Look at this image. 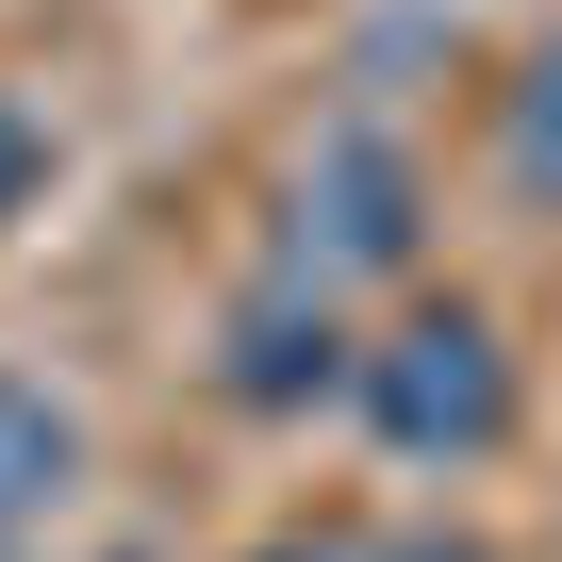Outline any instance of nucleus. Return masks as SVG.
Wrapping results in <instances>:
<instances>
[{
    "label": "nucleus",
    "mask_w": 562,
    "mask_h": 562,
    "mask_svg": "<svg viewBox=\"0 0 562 562\" xmlns=\"http://www.w3.org/2000/svg\"><path fill=\"white\" fill-rule=\"evenodd\" d=\"M348 414H364L381 463L463 480V463H496L529 430V364H513V331L463 299V281H397V315L348 331Z\"/></svg>",
    "instance_id": "nucleus-1"
},
{
    "label": "nucleus",
    "mask_w": 562,
    "mask_h": 562,
    "mask_svg": "<svg viewBox=\"0 0 562 562\" xmlns=\"http://www.w3.org/2000/svg\"><path fill=\"white\" fill-rule=\"evenodd\" d=\"M281 265H299V281H331V299H348V281H414L430 265V166L397 149V133H315L299 149V182H281Z\"/></svg>",
    "instance_id": "nucleus-2"
},
{
    "label": "nucleus",
    "mask_w": 562,
    "mask_h": 562,
    "mask_svg": "<svg viewBox=\"0 0 562 562\" xmlns=\"http://www.w3.org/2000/svg\"><path fill=\"white\" fill-rule=\"evenodd\" d=\"M215 397L232 414H331L348 397V299L299 281V265H265L248 299L215 315Z\"/></svg>",
    "instance_id": "nucleus-3"
},
{
    "label": "nucleus",
    "mask_w": 562,
    "mask_h": 562,
    "mask_svg": "<svg viewBox=\"0 0 562 562\" xmlns=\"http://www.w3.org/2000/svg\"><path fill=\"white\" fill-rule=\"evenodd\" d=\"M67 480H83V414H67L50 381H18V364H0V546H18V529H50V513H67Z\"/></svg>",
    "instance_id": "nucleus-4"
},
{
    "label": "nucleus",
    "mask_w": 562,
    "mask_h": 562,
    "mask_svg": "<svg viewBox=\"0 0 562 562\" xmlns=\"http://www.w3.org/2000/svg\"><path fill=\"white\" fill-rule=\"evenodd\" d=\"M496 182H513V215H546V232H562V34L496 83Z\"/></svg>",
    "instance_id": "nucleus-5"
},
{
    "label": "nucleus",
    "mask_w": 562,
    "mask_h": 562,
    "mask_svg": "<svg viewBox=\"0 0 562 562\" xmlns=\"http://www.w3.org/2000/svg\"><path fill=\"white\" fill-rule=\"evenodd\" d=\"M50 166H67V149H50V116H34V100H0V232L50 199Z\"/></svg>",
    "instance_id": "nucleus-6"
},
{
    "label": "nucleus",
    "mask_w": 562,
    "mask_h": 562,
    "mask_svg": "<svg viewBox=\"0 0 562 562\" xmlns=\"http://www.w3.org/2000/svg\"><path fill=\"white\" fill-rule=\"evenodd\" d=\"M265 562H364V529H281Z\"/></svg>",
    "instance_id": "nucleus-7"
},
{
    "label": "nucleus",
    "mask_w": 562,
    "mask_h": 562,
    "mask_svg": "<svg viewBox=\"0 0 562 562\" xmlns=\"http://www.w3.org/2000/svg\"><path fill=\"white\" fill-rule=\"evenodd\" d=\"M100 562H149V546H100Z\"/></svg>",
    "instance_id": "nucleus-8"
}]
</instances>
